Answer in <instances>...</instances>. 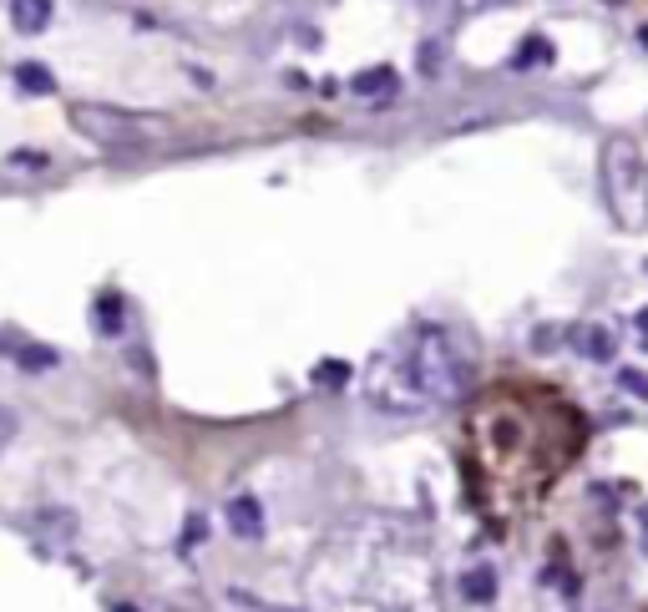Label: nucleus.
<instances>
[{
    "instance_id": "1",
    "label": "nucleus",
    "mask_w": 648,
    "mask_h": 612,
    "mask_svg": "<svg viewBox=\"0 0 648 612\" xmlns=\"http://www.w3.org/2000/svg\"><path fill=\"white\" fill-rule=\"evenodd\" d=\"M309 612H441V577L421 536L390 521H355L315 552Z\"/></svg>"
},
{
    "instance_id": "2",
    "label": "nucleus",
    "mask_w": 648,
    "mask_h": 612,
    "mask_svg": "<svg viewBox=\"0 0 648 612\" xmlns=\"http://www.w3.org/2000/svg\"><path fill=\"white\" fill-rule=\"evenodd\" d=\"M471 379V360L456 335L441 325L400 329L371 365H365V400L380 416H431L456 405Z\"/></svg>"
},
{
    "instance_id": "3",
    "label": "nucleus",
    "mask_w": 648,
    "mask_h": 612,
    "mask_svg": "<svg viewBox=\"0 0 648 612\" xmlns=\"http://www.w3.org/2000/svg\"><path fill=\"white\" fill-rule=\"evenodd\" d=\"M603 183H609V203L618 213L623 228H644L648 223V168L628 137H613L603 152Z\"/></svg>"
},
{
    "instance_id": "4",
    "label": "nucleus",
    "mask_w": 648,
    "mask_h": 612,
    "mask_svg": "<svg viewBox=\"0 0 648 612\" xmlns=\"http://www.w3.org/2000/svg\"><path fill=\"white\" fill-rule=\"evenodd\" d=\"M71 127H77L81 137L102 143V147H137V143H152L168 122H162V117H143V112H117V106L77 102V106H71Z\"/></svg>"
},
{
    "instance_id": "5",
    "label": "nucleus",
    "mask_w": 648,
    "mask_h": 612,
    "mask_svg": "<svg viewBox=\"0 0 648 612\" xmlns=\"http://www.w3.org/2000/svg\"><path fill=\"white\" fill-rule=\"evenodd\" d=\"M228 532L239 536V542H253V536H264V511L253 496H234L228 501Z\"/></svg>"
},
{
    "instance_id": "6",
    "label": "nucleus",
    "mask_w": 648,
    "mask_h": 612,
    "mask_svg": "<svg viewBox=\"0 0 648 612\" xmlns=\"http://www.w3.org/2000/svg\"><path fill=\"white\" fill-rule=\"evenodd\" d=\"M11 21L21 36H41L52 21V0H11Z\"/></svg>"
},
{
    "instance_id": "7",
    "label": "nucleus",
    "mask_w": 648,
    "mask_h": 612,
    "mask_svg": "<svg viewBox=\"0 0 648 612\" xmlns=\"http://www.w3.org/2000/svg\"><path fill=\"white\" fill-rule=\"evenodd\" d=\"M122 325H127V304H122V294H102V299H96V335L117 339Z\"/></svg>"
},
{
    "instance_id": "8",
    "label": "nucleus",
    "mask_w": 648,
    "mask_h": 612,
    "mask_svg": "<svg viewBox=\"0 0 648 612\" xmlns=\"http://www.w3.org/2000/svg\"><path fill=\"white\" fill-rule=\"evenodd\" d=\"M572 344H578L588 360H613V335L603 325H582L578 335H572Z\"/></svg>"
},
{
    "instance_id": "9",
    "label": "nucleus",
    "mask_w": 648,
    "mask_h": 612,
    "mask_svg": "<svg viewBox=\"0 0 648 612\" xmlns=\"http://www.w3.org/2000/svg\"><path fill=\"white\" fill-rule=\"evenodd\" d=\"M462 598L466 602H491L497 598V573H491V567H471V573L462 577Z\"/></svg>"
},
{
    "instance_id": "10",
    "label": "nucleus",
    "mask_w": 648,
    "mask_h": 612,
    "mask_svg": "<svg viewBox=\"0 0 648 612\" xmlns=\"http://www.w3.org/2000/svg\"><path fill=\"white\" fill-rule=\"evenodd\" d=\"M15 81H21V92H31V97L56 92V77L46 71V66H36V61H21V66H15Z\"/></svg>"
},
{
    "instance_id": "11",
    "label": "nucleus",
    "mask_w": 648,
    "mask_h": 612,
    "mask_svg": "<svg viewBox=\"0 0 648 612\" xmlns=\"http://www.w3.org/2000/svg\"><path fill=\"white\" fill-rule=\"evenodd\" d=\"M390 87H396V71H390V66H375V71H360L355 77L360 97H390Z\"/></svg>"
},
{
    "instance_id": "12",
    "label": "nucleus",
    "mask_w": 648,
    "mask_h": 612,
    "mask_svg": "<svg viewBox=\"0 0 648 612\" xmlns=\"http://www.w3.org/2000/svg\"><path fill=\"white\" fill-rule=\"evenodd\" d=\"M543 61H553V41H543V36L522 41V52L512 56V66H516V71H522V66H543Z\"/></svg>"
},
{
    "instance_id": "13",
    "label": "nucleus",
    "mask_w": 648,
    "mask_h": 612,
    "mask_svg": "<svg viewBox=\"0 0 648 612\" xmlns=\"http://www.w3.org/2000/svg\"><path fill=\"white\" fill-rule=\"evenodd\" d=\"M5 350H15V360L26 370H52L56 365V350H36V344H5Z\"/></svg>"
},
{
    "instance_id": "14",
    "label": "nucleus",
    "mask_w": 648,
    "mask_h": 612,
    "mask_svg": "<svg viewBox=\"0 0 648 612\" xmlns=\"http://www.w3.org/2000/svg\"><path fill=\"white\" fill-rule=\"evenodd\" d=\"M344 379H350V365H344V360H325V365H315V385H330V390H340Z\"/></svg>"
},
{
    "instance_id": "15",
    "label": "nucleus",
    "mask_w": 648,
    "mask_h": 612,
    "mask_svg": "<svg viewBox=\"0 0 648 612\" xmlns=\"http://www.w3.org/2000/svg\"><path fill=\"white\" fill-rule=\"evenodd\" d=\"M618 385H623L628 395H638V400H648V375H644V370H623Z\"/></svg>"
},
{
    "instance_id": "16",
    "label": "nucleus",
    "mask_w": 648,
    "mask_h": 612,
    "mask_svg": "<svg viewBox=\"0 0 648 612\" xmlns=\"http://www.w3.org/2000/svg\"><path fill=\"white\" fill-rule=\"evenodd\" d=\"M11 441H15V416L11 410H0V451H5Z\"/></svg>"
},
{
    "instance_id": "17",
    "label": "nucleus",
    "mask_w": 648,
    "mask_h": 612,
    "mask_svg": "<svg viewBox=\"0 0 648 612\" xmlns=\"http://www.w3.org/2000/svg\"><path fill=\"white\" fill-rule=\"evenodd\" d=\"M15 168H46V152H15Z\"/></svg>"
},
{
    "instance_id": "18",
    "label": "nucleus",
    "mask_w": 648,
    "mask_h": 612,
    "mask_svg": "<svg viewBox=\"0 0 648 612\" xmlns=\"http://www.w3.org/2000/svg\"><path fill=\"white\" fill-rule=\"evenodd\" d=\"M634 329H638V344L648 350V309H638V314H634Z\"/></svg>"
},
{
    "instance_id": "19",
    "label": "nucleus",
    "mask_w": 648,
    "mask_h": 612,
    "mask_svg": "<svg viewBox=\"0 0 648 612\" xmlns=\"http://www.w3.org/2000/svg\"><path fill=\"white\" fill-rule=\"evenodd\" d=\"M462 11H481V5H497V0H456Z\"/></svg>"
},
{
    "instance_id": "20",
    "label": "nucleus",
    "mask_w": 648,
    "mask_h": 612,
    "mask_svg": "<svg viewBox=\"0 0 648 612\" xmlns=\"http://www.w3.org/2000/svg\"><path fill=\"white\" fill-rule=\"evenodd\" d=\"M644 532H648V511H644ZM644 547H648V542H644Z\"/></svg>"
},
{
    "instance_id": "21",
    "label": "nucleus",
    "mask_w": 648,
    "mask_h": 612,
    "mask_svg": "<svg viewBox=\"0 0 648 612\" xmlns=\"http://www.w3.org/2000/svg\"><path fill=\"white\" fill-rule=\"evenodd\" d=\"M112 612H133V608H112Z\"/></svg>"
},
{
    "instance_id": "22",
    "label": "nucleus",
    "mask_w": 648,
    "mask_h": 612,
    "mask_svg": "<svg viewBox=\"0 0 648 612\" xmlns=\"http://www.w3.org/2000/svg\"><path fill=\"white\" fill-rule=\"evenodd\" d=\"M644 46H648V26H644Z\"/></svg>"
}]
</instances>
